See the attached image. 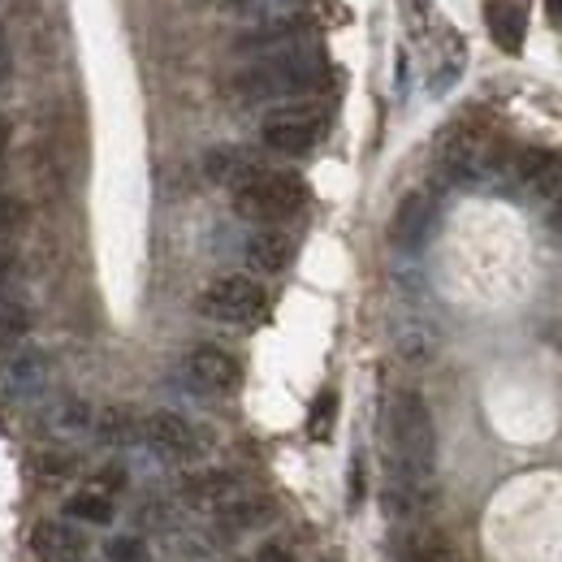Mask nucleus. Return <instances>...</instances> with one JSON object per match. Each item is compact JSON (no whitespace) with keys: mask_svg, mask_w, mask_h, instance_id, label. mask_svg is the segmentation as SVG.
Instances as JSON below:
<instances>
[{"mask_svg":"<svg viewBox=\"0 0 562 562\" xmlns=\"http://www.w3.org/2000/svg\"><path fill=\"white\" fill-rule=\"evenodd\" d=\"M390 454H394V481L407 485H432L437 468V428L420 394L403 390L390 403Z\"/></svg>","mask_w":562,"mask_h":562,"instance_id":"1","label":"nucleus"},{"mask_svg":"<svg viewBox=\"0 0 562 562\" xmlns=\"http://www.w3.org/2000/svg\"><path fill=\"white\" fill-rule=\"evenodd\" d=\"M325 82V57L312 44L285 48L273 57H260L251 70H243L234 78V91L243 100H290V95H307Z\"/></svg>","mask_w":562,"mask_h":562,"instance_id":"2","label":"nucleus"},{"mask_svg":"<svg viewBox=\"0 0 562 562\" xmlns=\"http://www.w3.org/2000/svg\"><path fill=\"white\" fill-rule=\"evenodd\" d=\"M303 200H307V187L294 173H260L243 191H234L238 216L260 221V225H273V221L294 216V212L303 209Z\"/></svg>","mask_w":562,"mask_h":562,"instance_id":"3","label":"nucleus"},{"mask_svg":"<svg viewBox=\"0 0 562 562\" xmlns=\"http://www.w3.org/2000/svg\"><path fill=\"white\" fill-rule=\"evenodd\" d=\"M200 312L221 325H256L265 316V290H260V281L238 278V273L216 278L200 299Z\"/></svg>","mask_w":562,"mask_h":562,"instance_id":"4","label":"nucleus"},{"mask_svg":"<svg viewBox=\"0 0 562 562\" xmlns=\"http://www.w3.org/2000/svg\"><path fill=\"white\" fill-rule=\"evenodd\" d=\"M321 131H325V113H321V109H312V104H290V109L269 113L260 139H265V147H273V151L299 156V151L316 147Z\"/></svg>","mask_w":562,"mask_h":562,"instance_id":"5","label":"nucleus"},{"mask_svg":"<svg viewBox=\"0 0 562 562\" xmlns=\"http://www.w3.org/2000/svg\"><path fill=\"white\" fill-rule=\"evenodd\" d=\"M139 441L151 446V450H156L160 459H169V463H191V459L204 454V437L182 420V416H173V412H151V416H143Z\"/></svg>","mask_w":562,"mask_h":562,"instance_id":"6","label":"nucleus"},{"mask_svg":"<svg viewBox=\"0 0 562 562\" xmlns=\"http://www.w3.org/2000/svg\"><path fill=\"white\" fill-rule=\"evenodd\" d=\"M187 381L204 394H234L238 381H243V368L238 359L221 347H195L187 355Z\"/></svg>","mask_w":562,"mask_h":562,"instance_id":"7","label":"nucleus"},{"mask_svg":"<svg viewBox=\"0 0 562 562\" xmlns=\"http://www.w3.org/2000/svg\"><path fill=\"white\" fill-rule=\"evenodd\" d=\"M307 40V18L303 13H281V18H265L256 22L247 35H238V53H260V57H273L285 48H299Z\"/></svg>","mask_w":562,"mask_h":562,"instance_id":"8","label":"nucleus"},{"mask_svg":"<svg viewBox=\"0 0 562 562\" xmlns=\"http://www.w3.org/2000/svg\"><path fill=\"white\" fill-rule=\"evenodd\" d=\"M432 221H437V209H432V200H428L424 191L403 195L394 216H390V243H394L398 251H420L424 238L432 234Z\"/></svg>","mask_w":562,"mask_h":562,"instance_id":"9","label":"nucleus"},{"mask_svg":"<svg viewBox=\"0 0 562 562\" xmlns=\"http://www.w3.org/2000/svg\"><path fill=\"white\" fill-rule=\"evenodd\" d=\"M44 385H48V359L40 351H18L0 372V394L13 398V403H26V398L44 394Z\"/></svg>","mask_w":562,"mask_h":562,"instance_id":"10","label":"nucleus"},{"mask_svg":"<svg viewBox=\"0 0 562 562\" xmlns=\"http://www.w3.org/2000/svg\"><path fill=\"white\" fill-rule=\"evenodd\" d=\"M182 497H187L191 506H200V510L221 515L225 506H234V502L247 497V485H243L238 476H229V472H200V476H191V481L182 485Z\"/></svg>","mask_w":562,"mask_h":562,"instance_id":"11","label":"nucleus"},{"mask_svg":"<svg viewBox=\"0 0 562 562\" xmlns=\"http://www.w3.org/2000/svg\"><path fill=\"white\" fill-rule=\"evenodd\" d=\"M437 165L450 182H472L485 165V151H481V139L472 131H450L441 139V151H437Z\"/></svg>","mask_w":562,"mask_h":562,"instance_id":"12","label":"nucleus"},{"mask_svg":"<svg viewBox=\"0 0 562 562\" xmlns=\"http://www.w3.org/2000/svg\"><path fill=\"white\" fill-rule=\"evenodd\" d=\"M485 22H490L493 44H497L502 53H519V48H524L528 18H524V4H519V0H490V4H485Z\"/></svg>","mask_w":562,"mask_h":562,"instance_id":"13","label":"nucleus"},{"mask_svg":"<svg viewBox=\"0 0 562 562\" xmlns=\"http://www.w3.org/2000/svg\"><path fill=\"white\" fill-rule=\"evenodd\" d=\"M290 260H294L290 234H281V229H256V234L247 238V265H251L256 273H281Z\"/></svg>","mask_w":562,"mask_h":562,"instance_id":"14","label":"nucleus"},{"mask_svg":"<svg viewBox=\"0 0 562 562\" xmlns=\"http://www.w3.org/2000/svg\"><path fill=\"white\" fill-rule=\"evenodd\" d=\"M35 550H40V559L48 562H82L87 559V541L66 528V524H40L35 528Z\"/></svg>","mask_w":562,"mask_h":562,"instance_id":"15","label":"nucleus"},{"mask_svg":"<svg viewBox=\"0 0 562 562\" xmlns=\"http://www.w3.org/2000/svg\"><path fill=\"white\" fill-rule=\"evenodd\" d=\"M265 169L251 160V156H243V151H234V147H216L209 156V178L212 182H221V187H229V191H243L251 178H260Z\"/></svg>","mask_w":562,"mask_h":562,"instance_id":"16","label":"nucleus"},{"mask_svg":"<svg viewBox=\"0 0 562 562\" xmlns=\"http://www.w3.org/2000/svg\"><path fill=\"white\" fill-rule=\"evenodd\" d=\"M44 424H48L53 437L74 441V437H87V432L95 428V412H91L82 398H61V403H53V407L44 412Z\"/></svg>","mask_w":562,"mask_h":562,"instance_id":"17","label":"nucleus"},{"mask_svg":"<svg viewBox=\"0 0 562 562\" xmlns=\"http://www.w3.org/2000/svg\"><path fill=\"white\" fill-rule=\"evenodd\" d=\"M269 519H273V506H269L265 497H243V502H234V506H225V510L216 515L221 532H251V528H260V524H269Z\"/></svg>","mask_w":562,"mask_h":562,"instance_id":"18","label":"nucleus"},{"mask_svg":"<svg viewBox=\"0 0 562 562\" xmlns=\"http://www.w3.org/2000/svg\"><path fill=\"white\" fill-rule=\"evenodd\" d=\"M91 432L104 446H131V441H139V420L126 407H104V412H95V428Z\"/></svg>","mask_w":562,"mask_h":562,"instance_id":"19","label":"nucleus"},{"mask_svg":"<svg viewBox=\"0 0 562 562\" xmlns=\"http://www.w3.org/2000/svg\"><path fill=\"white\" fill-rule=\"evenodd\" d=\"M66 510H70L74 519H82V524H113V497H104V493H95V490H82V493H74L70 502H66Z\"/></svg>","mask_w":562,"mask_h":562,"instance_id":"20","label":"nucleus"},{"mask_svg":"<svg viewBox=\"0 0 562 562\" xmlns=\"http://www.w3.org/2000/svg\"><path fill=\"white\" fill-rule=\"evenodd\" d=\"M238 18H256V22H265V18H281V13H294V4L299 0H225Z\"/></svg>","mask_w":562,"mask_h":562,"instance_id":"21","label":"nucleus"},{"mask_svg":"<svg viewBox=\"0 0 562 562\" xmlns=\"http://www.w3.org/2000/svg\"><path fill=\"white\" fill-rule=\"evenodd\" d=\"M334 416H338V398L325 390V394L316 398L312 416H307V432H312L316 441H329V432H334Z\"/></svg>","mask_w":562,"mask_h":562,"instance_id":"22","label":"nucleus"},{"mask_svg":"<svg viewBox=\"0 0 562 562\" xmlns=\"http://www.w3.org/2000/svg\"><path fill=\"white\" fill-rule=\"evenodd\" d=\"M31 463H35V472L48 476V481H61V476L74 472V454H66V450H35Z\"/></svg>","mask_w":562,"mask_h":562,"instance_id":"23","label":"nucleus"},{"mask_svg":"<svg viewBox=\"0 0 562 562\" xmlns=\"http://www.w3.org/2000/svg\"><path fill=\"white\" fill-rule=\"evenodd\" d=\"M104 559L109 562H147V546H143L139 537H113V541L104 546Z\"/></svg>","mask_w":562,"mask_h":562,"instance_id":"24","label":"nucleus"},{"mask_svg":"<svg viewBox=\"0 0 562 562\" xmlns=\"http://www.w3.org/2000/svg\"><path fill=\"white\" fill-rule=\"evenodd\" d=\"M26 325H31V316H26L18 303H4V307H0V342L22 338V334H26Z\"/></svg>","mask_w":562,"mask_h":562,"instance_id":"25","label":"nucleus"},{"mask_svg":"<svg viewBox=\"0 0 562 562\" xmlns=\"http://www.w3.org/2000/svg\"><path fill=\"white\" fill-rule=\"evenodd\" d=\"M18 221H22V204L0 191V238H4L9 229H18Z\"/></svg>","mask_w":562,"mask_h":562,"instance_id":"26","label":"nucleus"},{"mask_svg":"<svg viewBox=\"0 0 562 562\" xmlns=\"http://www.w3.org/2000/svg\"><path fill=\"white\" fill-rule=\"evenodd\" d=\"M363 502V459L355 454L351 459V506H359Z\"/></svg>","mask_w":562,"mask_h":562,"instance_id":"27","label":"nucleus"},{"mask_svg":"<svg viewBox=\"0 0 562 562\" xmlns=\"http://www.w3.org/2000/svg\"><path fill=\"white\" fill-rule=\"evenodd\" d=\"M122 485H126V476H122L117 468H104V476L95 481V493H104V497H109V490H122Z\"/></svg>","mask_w":562,"mask_h":562,"instance_id":"28","label":"nucleus"},{"mask_svg":"<svg viewBox=\"0 0 562 562\" xmlns=\"http://www.w3.org/2000/svg\"><path fill=\"white\" fill-rule=\"evenodd\" d=\"M256 562H294V554H290L285 546H265V550L256 554Z\"/></svg>","mask_w":562,"mask_h":562,"instance_id":"29","label":"nucleus"},{"mask_svg":"<svg viewBox=\"0 0 562 562\" xmlns=\"http://www.w3.org/2000/svg\"><path fill=\"white\" fill-rule=\"evenodd\" d=\"M550 221H554V225L562 229V187L554 191V195H550Z\"/></svg>","mask_w":562,"mask_h":562,"instance_id":"30","label":"nucleus"},{"mask_svg":"<svg viewBox=\"0 0 562 562\" xmlns=\"http://www.w3.org/2000/svg\"><path fill=\"white\" fill-rule=\"evenodd\" d=\"M424 554H428V562H463L459 554H450V550H441V546H437V550H424Z\"/></svg>","mask_w":562,"mask_h":562,"instance_id":"31","label":"nucleus"},{"mask_svg":"<svg viewBox=\"0 0 562 562\" xmlns=\"http://www.w3.org/2000/svg\"><path fill=\"white\" fill-rule=\"evenodd\" d=\"M398 562H428V554H424V550H416V546H403Z\"/></svg>","mask_w":562,"mask_h":562,"instance_id":"32","label":"nucleus"},{"mask_svg":"<svg viewBox=\"0 0 562 562\" xmlns=\"http://www.w3.org/2000/svg\"><path fill=\"white\" fill-rule=\"evenodd\" d=\"M546 13H550V22H562V0H546Z\"/></svg>","mask_w":562,"mask_h":562,"instance_id":"33","label":"nucleus"},{"mask_svg":"<svg viewBox=\"0 0 562 562\" xmlns=\"http://www.w3.org/2000/svg\"><path fill=\"white\" fill-rule=\"evenodd\" d=\"M4 147H9V122L0 117V156H4Z\"/></svg>","mask_w":562,"mask_h":562,"instance_id":"34","label":"nucleus"},{"mask_svg":"<svg viewBox=\"0 0 562 562\" xmlns=\"http://www.w3.org/2000/svg\"><path fill=\"white\" fill-rule=\"evenodd\" d=\"M4 273H9V251L0 247V281H4Z\"/></svg>","mask_w":562,"mask_h":562,"instance_id":"35","label":"nucleus"},{"mask_svg":"<svg viewBox=\"0 0 562 562\" xmlns=\"http://www.w3.org/2000/svg\"><path fill=\"white\" fill-rule=\"evenodd\" d=\"M0 66H4V31H0Z\"/></svg>","mask_w":562,"mask_h":562,"instance_id":"36","label":"nucleus"},{"mask_svg":"<svg viewBox=\"0 0 562 562\" xmlns=\"http://www.w3.org/2000/svg\"><path fill=\"white\" fill-rule=\"evenodd\" d=\"M0 78H4V66H0Z\"/></svg>","mask_w":562,"mask_h":562,"instance_id":"37","label":"nucleus"}]
</instances>
